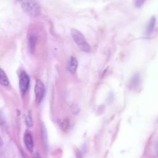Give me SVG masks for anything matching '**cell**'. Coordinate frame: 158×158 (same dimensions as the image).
Wrapping results in <instances>:
<instances>
[{"label":"cell","instance_id":"2","mask_svg":"<svg viewBox=\"0 0 158 158\" xmlns=\"http://www.w3.org/2000/svg\"><path fill=\"white\" fill-rule=\"evenodd\" d=\"M71 35L75 42L78 45L79 48L85 52H89L91 51L90 46L86 40L84 35L78 30L75 28L71 29Z\"/></svg>","mask_w":158,"mask_h":158},{"label":"cell","instance_id":"14","mask_svg":"<svg viewBox=\"0 0 158 158\" xmlns=\"http://www.w3.org/2000/svg\"><path fill=\"white\" fill-rule=\"evenodd\" d=\"M155 151H156V154L158 155V142L156 144V146H155Z\"/></svg>","mask_w":158,"mask_h":158},{"label":"cell","instance_id":"6","mask_svg":"<svg viewBox=\"0 0 158 158\" xmlns=\"http://www.w3.org/2000/svg\"><path fill=\"white\" fill-rule=\"evenodd\" d=\"M156 20L155 17H152L149 19V20L146 25V27L145 34L146 36H149L152 33V32L154 30L155 25H156Z\"/></svg>","mask_w":158,"mask_h":158},{"label":"cell","instance_id":"9","mask_svg":"<svg viewBox=\"0 0 158 158\" xmlns=\"http://www.w3.org/2000/svg\"><path fill=\"white\" fill-rule=\"evenodd\" d=\"M9 81L4 70L0 68V84L4 86H7L9 85Z\"/></svg>","mask_w":158,"mask_h":158},{"label":"cell","instance_id":"4","mask_svg":"<svg viewBox=\"0 0 158 158\" xmlns=\"http://www.w3.org/2000/svg\"><path fill=\"white\" fill-rule=\"evenodd\" d=\"M44 91L45 88L44 84L41 80H37L35 86V94L37 103H40L42 101L44 95Z\"/></svg>","mask_w":158,"mask_h":158},{"label":"cell","instance_id":"5","mask_svg":"<svg viewBox=\"0 0 158 158\" xmlns=\"http://www.w3.org/2000/svg\"><path fill=\"white\" fill-rule=\"evenodd\" d=\"M23 143L26 149L30 152H32L33 151V139L32 135L29 132H26L23 135Z\"/></svg>","mask_w":158,"mask_h":158},{"label":"cell","instance_id":"7","mask_svg":"<svg viewBox=\"0 0 158 158\" xmlns=\"http://www.w3.org/2000/svg\"><path fill=\"white\" fill-rule=\"evenodd\" d=\"M141 83V77L139 73H136L135 74L132 78L130 80V86L133 88H136L138 87H139V85Z\"/></svg>","mask_w":158,"mask_h":158},{"label":"cell","instance_id":"11","mask_svg":"<svg viewBox=\"0 0 158 158\" xmlns=\"http://www.w3.org/2000/svg\"><path fill=\"white\" fill-rule=\"evenodd\" d=\"M25 123L27 127H31L33 126V120L30 114H28L25 117Z\"/></svg>","mask_w":158,"mask_h":158},{"label":"cell","instance_id":"12","mask_svg":"<svg viewBox=\"0 0 158 158\" xmlns=\"http://www.w3.org/2000/svg\"><path fill=\"white\" fill-rule=\"evenodd\" d=\"M146 0H135V4L136 7H140L144 3Z\"/></svg>","mask_w":158,"mask_h":158},{"label":"cell","instance_id":"13","mask_svg":"<svg viewBox=\"0 0 158 158\" xmlns=\"http://www.w3.org/2000/svg\"><path fill=\"white\" fill-rule=\"evenodd\" d=\"M62 129H67L69 126V123L68 120H64L63 122L62 123Z\"/></svg>","mask_w":158,"mask_h":158},{"label":"cell","instance_id":"3","mask_svg":"<svg viewBox=\"0 0 158 158\" xmlns=\"http://www.w3.org/2000/svg\"><path fill=\"white\" fill-rule=\"evenodd\" d=\"M30 80L28 75L25 71H22L19 76V89L22 94H24L29 86Z\"/></svg>","mask_w":158,"mask_h":158},{"label":"cell","instance_id":"10","mask_svg":"<svg viewBox=\"0 0 158 158\" xmlns=\"http://www.w3.org/2000/svg\"><path fill=\"white\" fill-rule=\"evenodd\" d=\"M35 43H36L35 36H34L33 35L30 36V37L29 38V40H28V46H29V48L31 50V51H33V49L35 48Z\"/></svg>","mask_w":158,"mask_h":158},{"label":"cell","instance_id":"8","mask_svg":"<svg viewBox=\"0 0 158 158\" xmlns=\"http://www.w3.org/2000/svg\"><path fill=\"white\" fill-rule=\"evenodd\" d=\"M77 67H78V61L77 59L73 56H71L69 60V71L72 73H75L77 71Z\"/></svg>","mask_w":158,"mask_h":158},{"label":"cell","instance_id":"15","mask_svg":"<svg viewBox=\"0 0 158 158\" xmlns=\"http://www.w3.org/2000/svg\"><path fill=\"white\" fill-rule=\"evenodd\" d=\"M35 158H41V157L40 156V155H39L38 154H36L35 155Z\"/></svg>","mask_w":158,"mask_h":158},{"label":"cell","instance_id":"1","mask_svg":"<svg viewBox=\"0 0 158 158\" xmlns=\"http://www.w3.org/2000/svg\"><path fill=\"white\" fill-rule=\"evenodd\" d=\"M23 11L30 17H35L40 14V7L36 0H20Z\"/></svg>","mask_w":158,"mask_h":158},{"label":"cell","instance_id":"16","mask_svg":"<svg viewBox=\"0 0 158 158\" xmlns=\"http://www.w3.org/2000/svg\"><path fill=\"white\" fill-rule=\"evenodd\" d=\"M2 141L1 138V137H0V146L2 145Z\"/></svg>","mask_w":158,"mask_h":158}]
</instances>
